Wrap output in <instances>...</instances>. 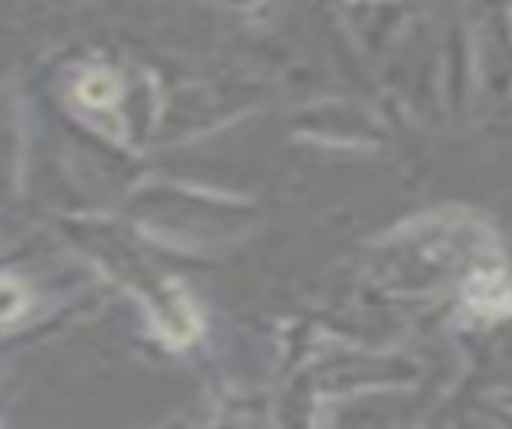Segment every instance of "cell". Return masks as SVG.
<instances>
[{"label": "cell", "instance_id": "6da1fadb", "mask_svg": "<svg viewBox=\"0 0 512 429\" xmlns=\"http://www.w3.org/2000/svg\"><path fill=\"white\" fill-rule=\"evenodd\" d=\"M80 97H84L90 106H109L112 100L119 97V87L112 81L109 74L103 71H93L84 77V84H80Z\"/></svg>", "mask_w": 512, "mask_h": 429}, {"label": "cell", "instance_id": "7a4b0ae2", "mask_svg": "<svg viewBox=\"0 0 512 429\" xmlns=\"http://www.w3.org/2000/svg\"><path fill=\"white\" fill-rule=\"evenodd\" d=\"M23 308V292L20 285H13L7 279H0V321H7V317L20 314Z\"/></svg>", "mask_w": 512, "mask_h": 429}]
</instances>
